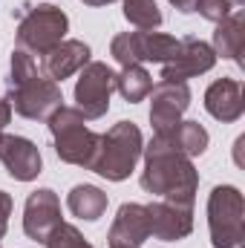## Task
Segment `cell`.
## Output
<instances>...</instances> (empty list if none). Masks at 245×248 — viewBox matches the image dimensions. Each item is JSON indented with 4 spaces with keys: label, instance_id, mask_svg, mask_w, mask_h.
Returning <instances> with one entry per match:
<instances>
[{
    "label": "cell",
    "instance_id": "cell-9",
    "mask_svg": "<svg viewBox=\"0 0 245 248\" xmlns=\"http://www.w3.org/2000/svg\"><path fill=\"white\" fill-rule=\"evenodd\" d=\"M190 107V87L179 81H159L150 90V124L156 133H165L182 122Z\"/></svg>",
    "mask_w": 245,
    "mask_h": 248
},
{
    "label": "cell",
    "instance_id": "cell-8",
    "mask_svg": "<svg viewBox=\"0 0 245 248\" xmlns=\"http://www.w3.org/2000/svg\"><path fill=\"white\" fill-rule=\"evenodd\" d=\"M116 90V72L101 61H90L75 81V107L87 122H98L110 110V95Z\"/></svg>",
    "mask_w": 245,
    "mask_h": 248
},
{
    "label": "cell",
    "instance_id": "cell-6",
    "mask_svg": "<svg viewBox=\"0 0 245 248\" xmlns=\"http://www.w3.org/2000/svg\"><path fill=\"white\" fill-rule=\"evenodd\" d=\"M179 52V41L162 32H122L113 38L110 44V55L122 66L130 63H141V61H153V63H168L176 58Z\"/></svg>",
    "mask_w": 245,
    "mask_h": 248
},
{
    "label": "cell",
    "instance_id": "cell-3",
    "mask_svg": "<svg viewBox=\"0 0 245 248\" xmlns=\"http://www.w3.org/2000/svg\"><path fill=\"white\" fill-rule=\"evenodd\" d=\"M49 133L55 139V153L66 165L90 168L95 147H98V133L87 127V119L81 116L78 107H58L49 116Z\"/></svg>",
    "mask_w": 245,
    "mask_h": 248
},
{
    "label": "cell",
    "instance_id": "cell-21",
    "mask_svg": "<svg viewBox=\"0 0 245 248\" xmlns=\"http://www.w3.org/2000/svg\"><path fill=\"white\" fill-rule=\"evenodd\" d=\"M124 17L141 32H153L162 26V12L156 0H124Z\"/></svg>",
    "mask_w": 245,
    "mask_h": 248
},
{
    "label": "cell",
    "instance_id": "cell-11",
    "mask_svg": "<svg viewBox=\"0 0 245 248\" xmlns=\"http://www.w3.org/2000/svg\"><path fill=\"white\" fill-rule=\"evenodd\" d=\"M61 225V199L52 187H41L29 193L23 205V234L35 243H46V237Z\"/></svg>",
    "mask_w": 245,
    "mask_h": 248
},
{
    "label": "cell",
    "instance_id": "cell-18",
    "mask_svg": "<svg viewBox=\"0 0 245 248\" xmlns=\"http://www.w3.org/2000/svg\"><path fill=\"white\" fill-rule=\"evenodd\" d=\"M211 49L216 52V58L222 55L228 61L240 63V55H243V12H231L222 23H216Z\"/></svg>",
    "mask_w": 245,
    "mask_h": 248
},
{
    "label": "cell",
    "instance_id": "cell-20",
    "mask_svg": "<svg viewBox=\"0 0 245 248\" xmlns=\"http://www.w3.org/2000/svg\"><path fill=\"white\" fill-rule=\"evenodd\" d=\"M116 90L122 93L124 101L138 104V101H144L150 95L153 78H150V72L141 63H130V66H122V72L116 75Z\"/></svg>",
    "mask_w": 245,
    "mask_h": 248
},
{
    "label": "cell",
    "instance_id": "cell-19",
    "mask_svg": "<svg viewBox=\"0 0 245 248\" xmlns=\"http://www.w3.org/2000/svg\"><path fill=\"white\" fill-rule=\"evenodd\" d=\"M165 136H168V141H170L179 153H184L187 159L202 156V153L208 150V141H211L208 130L199 122H179L176 127L165 130Z\"/></svg>",
    "mask_w": 245,
    "mask_h": 248
},
{
    "label": "cell",
    "instance_id": "cell-15",
    "mask_svg": "<svg viewBox=\"0 0 245 248\" xmlns=\"http://www.w3.org/2000/svg\"><path fill=\"white\" fill-rule=\"evenodd\" d=\"M90 46L84 41H75V38H63L58 46H52L49 52L41 55V75H46L49 81L61 84L63 78L81 72L87 63H90Z\"/></svg>",
    "mask_w": 245,
    "mask_h": 248
},
{
    "label": "cell",
    "instance_id": "cell-23",
    "mask_svg": "<svg viewBox=\"0 0 245 248\" xmlns=\"http://www.w3.org/2000/svg\"><path fill=\"white\" fill-rule=\"evenodd\" d=\"M46 248H92L87 240H84V234L75 228V225H69V222H61L49 237H46Z\"/></svg>",
    "mask_w": 245,
    "mask_h": 248
},
{
    "label": "cell",
    "instance_id": "cell-22",
    "mask_svg": "<svg viewBox=\"0 0 245 248\" xmlns=\"http://www.w3.org/2000/svg\"><path fill=\"white\" fill-rule=\"evenodd\" d=\"M38 75V63H35V55H29L26 49H15L12 52V61H9V87H17L29 78Z\"/></svg>",
    "mask_w": 245,
    "mask_h": 248
},
{
    "label": "cell",
    "instance_id": "cell-7",
    "mask_svg": "<svg viewBox=\"0 0 245 248\" xmlns=\"http://www.w3.org/2000/svg\"><path fill=\"white\" fill-rule=\"evenodd\" d=\"M9 104L12 113L29 119V122H49V116L63 107V93L61 84L49 81L46 75H35L17 87H9Z\"/></svg>",
    "mask_w": 245,
    "mask_h": 248
},
{
    "label": "cell",
    "instance_id": "cell-17",
    "mask_svg": "<svg viewBox=\"0 0 245 248\" xmlns=\"http://www.w3.org/2000/svg\"><path fill=\"white\" fill-rule=\"evenodd\" d=\"M107 202H110L107 193H104L101 187H95V185H75L72 190H69V196H66L69 214L78 217V219H87V222L101 219L104 211H107Z\"/></svg>",
    "mask_w": 245,
    "mask_h": 248
},
{
    "label": "cell",
    "instance_id": "cell-25",
    "mask_svg": "<svg viewBox=\"0 0 245 248\" xmlns=\"http://www.w3.org/2000/svg\"><path fill=\"white\" fill-rule=\"evenodd\" d=\"M12 196L6 193V190H0V240L6 237V231H9V217H12Z\"/></svg>",
    "mask_w": 245,
    "mask_h": 248
},
{
    "label": "cell",
    "instance_id": "cell-5",
    "mask_svg": "<svg viewBox=\"0 0 245 248\" xmlns=\"http://www.w3.org/2000/svg\"><path fill=\"white\" fill-rule=\"evenodd\" d=\"M66 29H69V17L58 6H49V3L35 6L17 23V46L26 49L29 55H44L66 38Z\"/></svg>",
    "mask_w": 245,
    "mask_h": 248
},
{
    "label": "cell",
    "instance_id": "cell-13",
    "mask_svg": "<svg viewBox=\"0 0 245 248\" xmlns=\"http://www.w3.org/2000/svg\"><path fill=\"white\" fill-rule=\"evenodd\" d=\"M0 165L6 168V173L17 182H32L38 179L44 159L35 141H29L26 136H0Z\"/></svg>",
    "mask_w": 245,
    "mask_h": 248
},
{
    "label": "cell",
    "instance_id": "cell-27",
    "mask_svg": "<svg viewBox=\"0 0 245 248\" xmlns=\"http://www.w3.org/2000/svg\"><path fill=\"white\" fill-rule=\"evenodd\" d=\"M168 3L176 6L179 12H193V3H196V0H168Z\"/></svg>",
    "mask_w": 245,
    "mask_h": 248
},
{
    "label": "cell",
    "instance_id": "cell-12",
    "mask_svg": "<svg viewBox=\"0 0 245 248\" xmlns=\"http://www.w3.org/2000/svg\"><path fill=\"white\" fill-rule=\"evenodd\" d=\"M216 63V52L211 49V44L199 41V38H184L179 41V52L176 58L168 63H162V81H179L187 84L196 75L211 72Z\"/></svg>",
    "mask_w": 245,
    "mask_h": 248
},
{
    "label": "cell",
    "instance_id": "cell-2",
    "mask_svg": "<svg viewBox=\"0 0 245 248\" xmlns=\"http://www.w3.org/2000/svg\"><path fill=\"white\" fill-rule=\"evenodd\" d=\"M141 150H144L141 130L133 122H119L107 133H98V147H95V156L87 170H92L110 182H124L136 170Z\"/></svg>",
    "mask_w": 245,
    "mask_h": 248
},
{
    "label": "cell",
    "instance_id": "cell-28",
    "mask_svg": "<svg viewBox=\"0 0 245 248\" xmlns=\"http://www.w3.org/2000/svg\"><path fill=\"white\" fill-rule=\"evenodd\" d=\"M81 3H87V6H107V3H113V0H81Z\"/></svg>",
    "mask_w": 245,
    "mask_h": 248
},
{
    "label": "cell",
    "instance_id": "cell-24",
    "mask_svg": "<svg viewBox=\"0 0 245 248\" xmlns=\"http://www.w3.org/2000/svg\"><path fill=\"white\" fill-rule=\"evenodd\" d=\"M193 12H199L211 23H222L234 12V0H196L193 3Z\"/></svg>",
    "mask_w": 245,
    "mask_h": 248
},
{
    "label": "cell",
    "instance_id": "cell-16",
    "mask_svg": "<svg viewBox=\"0 0 245 248\" xmlns=\"http://www.w3.org/2000/svg\"><path fill=\"white\" fill-rule=\"evenodd\" d=\"M205 110L222 124L240 122L245 113L243 84L234 78H219L205 90Z\"/></svg>",
    "mask_w": 245,
    "mask_h": 248
},
{
    "label": "cell",
    "instance_id": "cell-14",
    "mask_svg": "<svg viewBox=\"0 0 245 248\" xmlns=\"http://www.w3.org/2000/svg\"><path fill=\"white\" fill-rule=\"evenodd\" d=\"M110 248H141L150 240V217L138 202H124L110 225Z\"/></svg>",
    "mask_w": 245,
    "mask_h": 248
},
{
    "label": "cell",
    "instance_id": "cell-1",
    "mask_svg": "<svg viewBox=\"0 0 245 248\" xmlns=\"http://www.w3.org/2000/svg\"><path fill=\"white\" fill-rule=\"evenodd\" d=\"M144 153V170H141V187L153 193L156 199L168 202H184L193 205L199 190V170L193 162L179 153L165 133H153Z\"/></svg>",
    "mask_w": 245,
    "mask_h": 248
},
{
    "label": "cell",
    "instance_id": "cell-4",
    "mask_svg": "<svg viewBox=\"0 0 245 248\" xmlns=\"http://www.w3.org/2000/svg\"><path fill=\"white\" fill-rule=\"evenodd\" d=\"M245 202L240 187L216 185L208 196V228L214 248H245Z\"/></svg>",
    "mask_w": 245,
    "mask_h": 248
},
{
    "label": "cell",
    "instance_id": "cell-10",
    "mask_svg": "<svg viewBox=\"0 0 245 248\" xmlns=\"http://www.w3.org/2000/svg\"><path fill=\"white\" fill-rule=\"evenodd\" d=\"M144 208L150 217V237H156L162 243H179L193 231V205L153 199Z\"/></svg>",
    "mask_w": 245,
    "mask_h": 248
},
{
    "label": "cell",
    "instance_id": "cell-26",
    "mask_svg": "<svg viewBox=\"0 0 245 248\" xmlns=\"http://www.w3.org/2000/svg\"><path fill=\"white\" fill-rule=\"evenodd\" d=\"M9 122H12V104H9V98H0V133Z\"/></svg>",
    "mask_w": 245,
    "mask_h": 248
}]
</instances>
